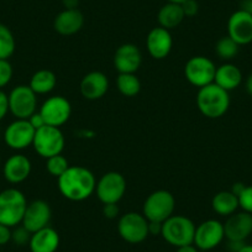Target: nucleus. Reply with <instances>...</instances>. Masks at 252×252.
<instances>
[{
	"label": "nucleus",
	"mask_w": 252,
	"mask_h": 252,
	"mask_svg": "<svg viewBox=\"0 0 252 252\" xmlns=\"http://www.w3.org/2000/svg\"><path fill=\"white\" fill-rule=\"evenodd\" d=\"M9 113V100L8 94L3 92V89H0V121L3 120Z\"/></svg>",
	"instance_id": "obj_36"
},
{
	"label": "nucleus",
	"mask_w": 252,
	"mask_h": 252,
	"mask_svg": "<svg viewBox=\"0 0 252 252\" xmlns=\"http://www.w3.org/2000/svg\"><path fill=\"white\" fill-rule=\"evenodd\" d=\"M116 87L124 96L131 98L141 91V82L135 73H120L116 78Z\"/></svg>",
	"instance_id": "obj_27"
},
{
	"label": "nucleus",
	"mask_w": 252,
	"mask_h": 252,
	"mask_svg": "<svg viewBox=\"0 0 252 252\" xmlns=\"http://www.w3.org/2000/svg\"><path fill=\"white\" fill-rule=\"evenodd\" d=\"M142 63V53L134 43H124L114 55V67L120 73H136Z\"/></svg>",
	"instance_id": "obj_16"
},
{
	"label": "nucleus",
	"mask_w": 252,
	"mask_h": 252,
	"mask_svg": "<svg viewBox=\"0 0 252 252\" xmlns=\"http://www.w3.org/2000/svg\"><path fill=\"white\" fill-rule=\"evenodd\" d=\"M197 105L200 113L209 119H219L230 108L229 92L215 83L199 88L197 94Z\"/></svg>",
	"instance_id": "obj_2"
},
{
	"label": "nucleus",
	"mask_w": 252,
	"mask_h": 252,
	"mask_svg": "<svg viewBox=\"0 0 252 252\" xmlns=\"http://www.w3.org/2000/svg\"><path fill=\"white\" fill-rule=\"evenodd\" d=\"M162 234V222L149 221V235L158 236Z\"/></svg>",
	"instance_id": "obj_39"
},
{
	"label": "nucleus",
	"mask_w": 252,
	"mask_h": 252,
	"mask_svg": "<svg viewBox=\"0 0 252 252\" xmlns=\"http://www.w3.org/2000/svg\"><path fill=\"white\" fill-rule=\"evenodd\" d=\"M118 232L124 241L141 244L149 236V220L140 213H126L119 219Z\"/></svg>",
	"instance_id": "obj_7"
},
{
	"label": "nucleus",
	"mask_w": 252,
	"mask_h": 252,
	"mask_svg": "<svg viewBox=\"0 0 252 252\" xmlns=\"http://www.w3.org/2000/svg\"><path fill=\"white\" fill-rule=\"evenodd\" d=\"M224 231L227 241L245 242V240L252 234V214L244 210L234 213L227 217L224 224Z\"/></svg>",
	"instance_id": "obj_17"
},
{
	"label": "nucleus",
	"mask_w": 252,
	"mask_h": 252,
	"mask_svg": "<svg viewBox=\"0 0 252 252\" xmlns=\"http://www.w3.org/2000/svg\"><path fill=\"white\" fill-rule=\"evenodd\" d=\"M182 9L186 18H193L199 11V5H198L197 0H186L184 3L181 4Z\"/></svg>",
	"instance_id": "obj_34"
},
{
	"label": "nucleus",
	"mask_w": 252,
	"mask_h": 252,
	"mask_svg": "<svg viewBox=\"0 0 252 252\" xmlns=\"http://www.w3.org/2000/svg\"><path fill=\"white\" fill-rule=\"evenodd\" d=\"M36 130L33 129L30 121L26 119H16L10 123L4 131V141L6 146L15 151L28 149L32 146Z\"/></svg>",
	"instance_id": "obj_12"
},
{
	"label": "nucleus",
	"mask_w": 252,
	"mask_h": 252,
	"mask_svg": "<svg viewBox=\"0 0 252 252\" xmlns=\"http://www.w3.org/2000/svg\"><path fill=\"white\" fill-rule=\"evenodd\" d=\"M31 235L32 234L20 224V226L18 225L11 231V241L15 245H18V246H25V245H29V242H30Z\"/></svg>",
	"instance_id": "obj_31"
},
{
	"label": "nucleus",
	"mask_w": 252,
	"mask_h": 252,
	"mask_svg": "<svg viewBox=\"0 0 252 252\" xmlns=\"http://www.w3.org/2000/svg\"><path fill=\"white\" fill-rule=\"evenodd\" d=\"M68 159L64 156H62V154L56 155V156H52L46 159V169H47V172L51 176L56 177V178L62 176L68 169Z\"/></svg>",
	"instance_id": "obj_30"
},
{
	"label": "nucleus",
	"mask_w": 252,
	"mask_h": 252,
	"mask_svg": "<svg viewBox=\"0 0 252 252\" xmlns=\"http://www.w3.org/2000/svg\"><path fill=\"white\" fill-rule=\"evenodd\" d=\"M217 66L210 58L204 56H194L187 61L184 66V76L187 81L197 88H203L214 83Z\"/></svg>",
	"instance_id": "obj_8"
},
{
	"label": "nucleus",
	"mask_w": 252,
	"mask_h": 252,
	"mask_svg": "<svg viewBox=\"0 0 252 252\" xmlns=\"http://www.w3.org/2000/svg\"><path fill=\"white\" fill-rule=\"evenodd\" d=\"M176 209V199L168 190H155L145 199L142 214L149 221H166L173 215Z\"/></svg>",
	"instance_id": "obj_5"
},
{
	"label": "nucleus",
	"mask_w": 252,
	"mask_h": 252,
	"mask_svg": "<svg viewBox=\"0 0 252 252\" xmlns=\"http://www.w3.org/2000/svg\"><path fill=\"white\" fill-rule=\"evenodd\" d=\"M240 51V45L235 42L229 36L219 38L215 43V52L218 57L224 61H231L237 56Z\"/></svg>",
	"instance_id": "obj_29"
},
{
	"label": "nucleus",
	"mask_w": 252,
	"mask_h": 252,
	"mask_svg": "<svg viewBox=\"0 0 252 252\" xmlns=\"http://www.w3.org/2000/svg\"><path fill=\"white\" fill-rule=\"evenodd\" d=\"M239 204L244 212L252 214V186H246L239 195Z\"/></svg>",
	"instance_id": "obj_33"
},
{
	"label": "nucleus",
	"mask_w": 252,
	"mask_h": 252,
	"mask_svg": "<svg viewBox=\"0 0 252 252\" xmlns=\"http://www.w3.org/2000/svg\"><path fill=\"white\" fill-rule=\"evenodd\" d=\"M245 184L244 183H241V182H237V183H234L232 184V188H231V192L234 193L235 195H236L237 198H239V195L241 194L242 193V190H244L245 189Z\"/></svg>",
	"instance_id": "obj_40"
},
{
	"label": "nucleus",
	"mask_w": 252,
	"mask_h": 252,
	"mask_svg": "<svg viewBox=\"0 0 252 252\" xmlns=\"http://www.w3.org/2000/svg\"><path fill=\"white\" fill-rule=\"evenodd\" d=\"M15 37L6 25L0 23V60H9L15 52Z\"/></svg>",
	"instance_id": "obj_28"
},
{
	"label": "nucleus",
	"mask_w": 252,
	"mask_h": 252,
	"mask_svg": "<svg viewBox=\"0 0 252 252\" xmlns=\"http://www.w3.org/2000/svg\"><path fill=\"white\" fill-rule=\"evenodd\" d=\"M195 225L184 215H172L162 222V234L164 241L174 247L186 246L194 241Z\"/></svg>",
	"instance_id": "obj_4"
},
{
	"label": "nucleus",
	"mask_w": 252,
	"mask_h": 252,
	"mask_svg": "<svg viewBox=\"0 0 252 252\" xmlns=\"http://www.w3.org/2000/svg\"><path fill=\"white\" fill-rule=\"evenodd\" d=\"M51 218H52V210H51L50 204L46 200L36 199L29 203L26 207L21 225L31 234H33L43 227L50 226L48 224L51 221Z\"/></svg>",
	"instance_id": "obj_14"
},
{
	"label": "nucleus",
	"mask_w": 252,
	"mask_h": 252,
	"mask_svg": "<svg viewBox=\"0 0 252 252\" xmlns=\"http://www.w3.org/2000/svg\"><path fill=\"white\" fill-rule=\"evenodd\" d=\"M60 235L53 227L46 226L31 235V252H56L60 247Z\"/></svg>",
	"instance_id": "obj_22"
},
{
	"label": "nucleus",
	"mask_w": 252,
	"mask_h": 252,
	"mask_svg": "<svg viewBox=\"0 0 252 252\" xmlns=\"http://www.w3.org/2000/svg\"><path fill=\"white\" fill-rule=\"evenodd\" d=\"M64 145L66 139L60 127L45 125L41 129L36 130L32 146L38 156L47 159L56 155H61Z\"/></svg>",
	"instance_id": "obj_6"
},
{
	"label": "nucleus",
	"mask_w": 252,
	"mask_h": 252,
	"mask_svg": "<svg viewBox=\"0 0 252 252\" xmlns=\"http://www.w3.org/2000/svg\"><path fill=\"white\" fill-rule=\"evenodd\" d=\"M64 9H78L79 0H62Z\"/></svg>",
	"instance_id": "obj_41"
},
{
	"label": "nucleus",
	"mask_w": 252,
	"mask_h": 252,
	"mask_svg": "<svg viewBox=\"0 0 252 252\" xmlns=\"http://www.w3.org/2000/svg\"><path fill=\"white\" fill-rule=\"evenodd\" d=\"M239 252H252V245H246L245 244L244 246L240 249Z\"/></svg>",
	"instance_id": "obj_44"
},
{
	"label": "nucleus",
	"mask_w": 252,
	"mask_h": 252,
	"mask_svg": "<svg viewBox=\"0 0 252 252\" xmlns=\"http://www.w3.org/2000/svg\"><path fill=\"white\" fill-rule=\"evenodd\" d=\"M38 113L42 115L46 125L61 127L71 118L72 105L69 100H67L64 96H50V98L43 101Z\"/></svg>",
	"instance_id": "obj_11"
},
{
	"label": "nucleus",
	"mask_w": 252,
	"mask_h": 252,
	"mask_svg": "<svg viewBox=\"0 0 252 252\" xmlns=\"http://www.w3.org/2000/svg\"><path fill=\"white\" fill-rule=\"evenodd\" d=\"M119 213H120V210H119V207L118 204H115V203H111V204H104L103 207V215L106 218V219H116V218L119 217Z\"/></svg>",
	"instance_id": "obj_35"
},
{
	"label": "nucleus",
	"mask_w": 252,
	"mask_h": 252,
	"mask_svg": "<svg viewBox=\"0 0 252 252\" xmlns=\"http://www.w3.org/2000/svg\"><path fill=\"white\" fill-rule=\"evenodd\" d=\"M225 239L224 224L219 220L209 219L203 221L202 224L195 227L194 241L198 250L202 251H209V250L215 249L219 246Z\"/></svg>",
	"instance_id": "obj_13"
},
{
	"label": "nucleus",
	"mask_w": 252,
	"mask_h": 252,
	"mask_svg": "<svg viewBox=\"0 0 252 252\" xmlns=\"http://www.w3.org/2000/svg\"><path fill=\"white\" fill-rule=\"evenodd\" d=\"M28 120L30 121V124L32 125V127L35 130L41 129V127H43V126L46 125V123H45V120H43L42 115H41L38 111H36L35 114H32V115H31L30 118L28 119Z\"/></svg>",
	"instance_id": "obj_38"
},
{
	"label": "nucleus",
	"mask_w": 252,
	"mask_h": 252,
	"mask_svg": "<svg viewBox=\"0 0 252 252\" xmlns=\"http://www.w3.org/2000/svg\"><path fill=\"white\" fill-rule=\"evenodd\" d=\"M32 164L25 155L16 154L9 157L3 167L4 178L11 184H19L25 182L31 174Z\"/></svg>",
	"instance_id": "obj_19"
},
{
	"label": "nucleus",
	"mask_w": 252,
	"mask_h": 252,
	"mask_svg": "<svg viewBox=\"0 0 252 252\" xmlns=\"http://www.w3.org/2000/svg\"><path fill=\"white\" fill-rule=\"evenodd\" d=\"M9 111L15 116V119H26L28 120L37 109V94L29 86L21 84L11 89L8 95Z\"/></svg>",
	"instance_id": "obj_9"
},
{
	"label": "nucleus",
	"mask_w": 252,
	"mask_h": 252,
	"mask_svg": "<svg viewBox=\"0 0 252 252\" xmlns=\"http://www.w3.org/2000/svg\"><path fill=\"white\" fill-rule=\"evenodd\" d=\"M173 38L167 29L154 28L146 37V47L150 56L155 60H164L171 53Z\"/></svg>",
	"instance_id": "obj_18"
},
{
	"label": "nucleus",
	"mask_w": 252,
	"mask_h": 252,
	"mask_svg": "<svg viewBox=\"0 0 252 252\" xmlns=\"http://www.w3.org/2000/svg\"><path fill=\"white\" fill-rule=\"evenodd\" d=\"M186 0H168V3H174V4H182L184 3Z\"/></svg>",
	"instance_id": "obj_45"
},
{
	"label": "nucleus",
	"mask_w": 252,
	"mask_h": 252,
	"mask_svg": "<svg viewBox=\"0 0 252 252\" xmlns=\"http://www.w3.org/2000/svg\"><path fill=\"white\" fill-rule=\"evenodd\" d=\"M28 200L25 194L16 188L4 189L0 192V224L15 227L21 224Z\"/></svg>",
	"instance_id": "obj_3"
},
{
	"label": "nucleus",
	"mask_w": 252,
	"mask_h": 252,
	"mask_svg": "<svg viewBox=\"0 0 252 252\" xmlns=\"http://www.w3.org/2000/svg\"><path fill=\"white\" fill-rule=\"evenodd\" d=\"M126 192V179L119 172H108L96 182L95 193L103 204H118Z\"/></svg>",
	"instance_id": "obj_10"
},
{
	"label": "nucleus",
	"mask_w": 252,
	"mask_h": 252,
	"mask_svg": "<svg viewBox=\"0 0 252 252\" xmlns=\"http://www.w3.org/2000/svg\"><path fill=\"white\" fill-rule=\"evenodd\" d=\"M11 231H13L11 227L0 224V246L6 245L8 242L11 241Z\"/></svg>",
	"instance_id": "obj_37"
},
{
	"label": "nucleus",
	"mask_w": 252,
	"mask_h": 252,
	"mask_svg": "<svg viewBox=\"0 0 252 252\" xmlns=\"http://www.w3.org/2000/svg\"><path fill=\"white\" fill-rule=\"evenodd\" d=\"M177 252H199V250L195 247L194 244L186 245V246L177 247Z\"/></svg>",
	"instance_id": "obj_42"
},
{
	"label": "nucleus",
	"mask_w": 252,
	"mask_h": 252,
	"mask_svg": "<svg viewBox=\"0 0 252 252\" xmlns=\"http://www.w3.org/2000/svg\"><path fill=\"white\" fill-rule=\"evenodd\" d=\"M246 91H247V93L252 96V73L250 74L249 78H247V81H246Z\"/></svg>",
	"instance_id": "obj_43"
},
{
	"label": "nucleus",
	"mask_w": 252,
	"mask_h": 252,
	"mask_svg": "<svg viewBox=\"0 0 252 252\" xmlns=\"http://www.w3.org/2000/svg\"><path fill=\"white\" fill-rule=\"evenodd\" d=\"M84 25V15L79 9H64L53 21V28L60 35L72 36L82 30Z\"/></svg>",
	"instance_id": "obj_21"
},
{
	"label": "nucleus",
	"mask_w": 252,
	"mask_h": 252,
	"mask_svg": "<svg viewBox=\"0 0 252 252\" xmlns=\"http://www.w3.org/2000/svg\"><path fill=\"white\" fill-rule=\"evenodd\" d=\"M242 82V73L240 68L232 63H224L217 67L214 83L226 92L236 89Z\"/></svg>",
	"instance_id": "obj_23"
},
{
	"label": "nucleus",
	"mask_w": 252,
	"mask_h": 252,
	"mask_svg": "<svg viewBox=\"0 0 252 252\" xmlns=\"http://www.w3.org/2000/svg\"><path fill=\"white\" fill-rule=\"evenodd\" d=\"M212 208L220 217H230L240 208L239 198L231 190H222L213 197Z\"/></svg>",
	"instance_id": "obj_24"
},
{
	"label": "nucleus",
	"mask_w": 252,
	"mask_h": 252,
	"mask_svg": "<svg viewBox=\"0 0 252 252\" xmlns=\"http://www.w3.org/2000/svg\"><path fill=\"white\" fill-rule=\"evenodd\" d=\"M227 36L240 46L252 42V14L242 9L235 11L227 21Z\"/></svg>",
	"instance_id": "obj_15"
},
{
	"label": "nucleus",
	"mask_w": 252,
	"mask_h": 252,
	"mask_svg": "<svg viewBox=\"0 0 252 252\" xmlns=\"http://www.w3.org/2000/svg\"><path fill=\"white\" fill-rule=\"evenodd\" d=\"M57 86V77L50 69H40L35 72L30 79V87L37 95L48 94Z\"/></svg>",
	"instance_id": "obj_26"
},
{
	"label": "nucleus",
	"mask_w": 252,
	"mask_h": 252,
	"mask_svg": "<svg viewBox=\"0 0 252 252\" xmlns=\"http://www.w3.org/2000/svg\"><path fill=\"white\" fill-rule=\"evenodd\" d=\"M13 74L14 69L9 60H0V89L10 83Z\"/></svg>",
	"instance_id": "obj_32"
},
{
	"label": "nucleus",
	"mask_w": 252,
	"mask_h": 252,
	"mask_svg": "<svg viewBox=\"0 0 252 252\" xmlns=\"http://www.w3.org/2000/svg\"><path fill=\"white\" fill-rule=\"evenodd\" d=\"M79 89L83 98L88 100H98L108 93L109 79L103 72H89L82 78Z\"/></svg>",
	"instance_id": "obj_20"
},
{
	"label": "nucleus",
	"mask_w": 252,
	"mask_h": 252,
	"mask_svg": "<svg viewBox=\"0 0 252 252\" xmlns=\"http://www.w3.org/2000/svg\"><path fill=\"white\" fill-rule=\"evenodd\" d=\"M58 190L71 202H83L95 192L96 179L91 169L83 166H69L57 178Z\"/></svg>",
	"instance_id": "obj_1"
},
{
	"label": "nucleus",
	"mask_w": 252,
	"mask_h": 252,
	"mask_svg": "<svg viewBox=\"0 0 252 252\" xmlns=\"http://www.w3.org/2000/svg\"><path fill=\"white\" fill-rule=\"evenodd\" d=\"M184 13L182 9L181 4L174 3H167L159 9L158 16L157 20L161 28L167 29V30H172V29L178 28L184 20Z\"/></svg>",
	"instance_id": "obj_25"
}]
</instances>
